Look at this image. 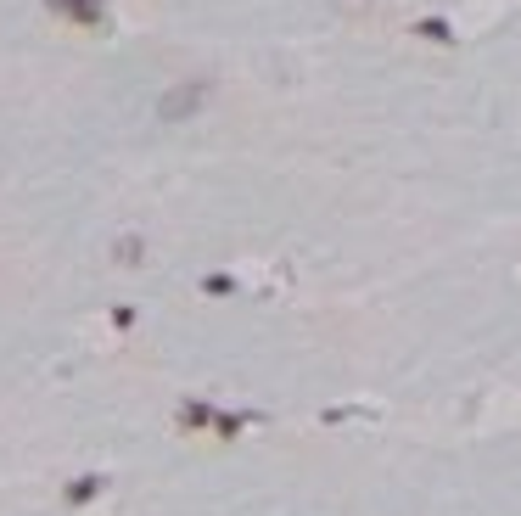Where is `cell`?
Masks as SVG:
<instances>
[{
	"instance_id": "cell-1",
	"label": "cell",
	"mask_w": 521,
	"mask_h": 516,
	"mask_svg": "<svg viewBox=\"0 0 521 516\" xmlns=\"http://www.w3.org/2000/svg\"><path fill=\"white\" fill-rule=\"evenodd\" d=\"M208 101H213V79H202V73L174 79V85L157 96V124H191Z\"/></svg>"
},
{
	"instance_id": "cell-2",
	"label": "cell",
	"mask_w": 521,
	"mask_h": 516,
	"mask_svg": "<svg viewBox=\"0 0 521 516\" xmlns=\"http://www.w3.org/2000/svg\"><path fill=\"white\" fill-rule=\"evenodd\" d=\"M45 12H51V17H62L68 29L107 34V0H45Z\"/></svg>"
},
{
	"instance_id": "cell-3",
	"label": "cell",
	"mask_w": 521,
	"mask_h": 516,
	"mask_svg": "<svg viewBox=\"0 0 521 516\" xmlns=\"http://www.w3.org/2000/svg\"><path fill=\"white\" fill-rule=\"evenodd\" d=\"M415 40H426V45H454V29L443 23V17H421V23H415Z\"/></svg>"
},
{
	"instance_id": "cell-4",
	"label": "cell",
	"mask_w": 521,
	"mask_h": 516,
	"mask_svg": "<svg viewBox=\"0 0 521 516\" xmlns=\"http://www.w3.org/2000/svg\"><path fill=\"white\" fill-rule=\"evenodd\" d=\"M113 258H118V264H146V242H141V236H118Z\"/></svg>"
},
{
	"instance_id": "cell-5",
	"label": "cell",
	"mask_w": 521,
	"mask_h": 516,
	"mask_svg": "<svg viewBox=\"0 0 521 516\" xmlns=\"http://www.w3.org/2000/svg\"><path fill=\"white\" fill-rule=\"evenodd\" d=\"M101 494V477H79V483L68 488V505H85V500H96Z\"/></svg>"
},
{
	"instance_id": "cell-6",
	"label": "cell",
	"mask_w": 521,
	"mask_h": 516,
	"mask_svg": "<svg viewBox=\"0 0 521 516\" xmlns=\"http://www.w3.org/2000/svg\"><path fill=\"white\" fill-rule=\"evenodd\" d=\"M202 292H208V298H225V292H236V281H230V275H202Z\"/></svg>"
}]
</instances>
